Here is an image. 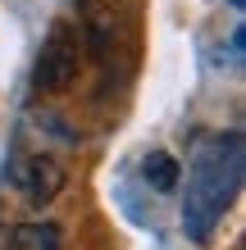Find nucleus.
I'll list each match as a JSON object with an SVG mask.
<instances>
[{
	"label": "nucleus",
	"mask_w": 246,
	"mask_h": 250,
	"mask_svg": "<svg viewBox=\"0 0 246 250\" xmlns=\"http://www.w3.org/2000/svg\"><path fill=\"white\" fill-rule=\"evenodd\" d=\"M242 137H201L187 164V196H182V228L192 241H210L214 228L224 223L228 205L242 191Z\"/></svg>",
	"instance_id": "obj_1"
},
{
	"label": "nucleus",
	"mask_w": 246,
	"mask_h": 250,
	"mask_svg": "<svg viewBox=\"0 0 246 250\" xmlns=\"http://www.w3.org/2000/svg\"><path fill=\"white\" fill-rule=\"evenodd\" d=\"M82 73V37L73 23H50L46 41L37 50V64H32V86L41 96H60L78 82Z\"/></svg>",
	"instance_id": "obj_2"
},
{
	"label": "nucleus",
	"mask_w": 246,
	"mask_h": 250,
	"mask_svg": "<svg viewBox=\"0 0 246 250\" xmlns=\"http://www.w3.org/2000/svg\"><path fill=\"white\" fill-rule=\"evenodd\" d=\"M14 187L23 191V200L27 205H50L55 196L64 191V164L60 159H50V155H27L19 168H14Z\"/></svg>",
	"instance_id": "obj_3"
},
{
	"label": "nucleus",
	"mask_w": 246,
	"mask_h": 250,
	"mask_svg": "<svg viewBox=\"0 0 246 250\" xmlns=\"http://www.w3.org/2000/svg\"><path fill=\"white\" fill-rule=\"evenodd\" d=\"M78 37H82V50H91L100 64L110 60V46L119 37V19L105 0H82V23H78Z\"/></svg>",
	"instance_id": "obj_4"
},
{
	"label": "nucleus",
	"mask_w": 246,
	"mask_h": 250,
	"mask_svg": "<svg viewBox=\"0 0 246 250\" xmlns=\"http://www.w3.org/2000/svg\"><path fill=\"white\" fill-rule=\"evenodd\" d=\"M9 250H64V232L55 223H19L9 237Z\"/></svg>",
	"instance_id": "obj_5"
},
{
	"label": "nucleus",
	"mask_w": 246,
	"mask_h": 250,
	"mask_svg": "<svg viewBox=\"0 0 246 250\" xmlns=\"http://www.w3.org/2000/svg\"><path fill=\"white\" fill-rule=\"evenodd\" d=\"M141 178H146V187H155V191H173L178 178H182V164L169 150H151L146 159H141Z\"/></svg>",
	"instance_id": "obj_6"
},
{
	"label": "nucleus",
	"mask_w": 246,
	"mask_h": 250,
	"mask_svg": "<svg viewBox=\"0 0 246 250\" xmlns=\"http://www.w3.org/2000/svg\"><path fill=\"white\" fill-rule=\"evenodd\" d=\"M233 5H237V9H242V0H233Z\"/></svg>",
	"instance_id": "obj_7"
}]
</instances>
